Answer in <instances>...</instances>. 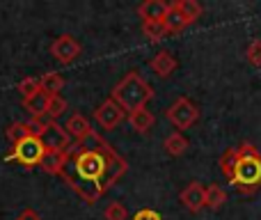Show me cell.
Here are the masks:
<instances>
[{
    "label": "cell",
    "instance_id": "5b68a950",
    "mask_svg": "<svg viewBox=\"0 0 261 220\" xmlns=\"http://www.w3.org/2000/svg\"><path fill=\"white\" fill-rule=\"evenodd\" d=\"M165 117L179 129V133H181L184 129H190V126L199 119V108L188 99V96H179V99L165 110Z\"/></svg>",
    "mask_w": 261,
    "mask_h": 220
},
{
    "label": "cell",
    "instance_id": "603a6c76",
    "mask_svg": "<svg viewBox=\"0 0 261 220\" xmlns=\"http://www.w3.org/2000/svg\"><path fill=\"white\" fill-rule=\"evenodd\" d=\"M174 7L179 9L181 14H184V16H186V21H188V23L197 21V18L202 16V5H199V3H195V0H176V3H174Z\"/></svg>",
    "mask_w": 261,
    "mask_h": 220
},
{
    "label": "cell",
    "instance_id": "4316f807",
    "mask_svg": "<svg viewBox=\"0 0 261 220\" xmlns=\"http://www.w3.org/2000/svg\"><path fill=\"white\" fill-rule=\"evenodd\" d=\"M64 110H67V99H64V96H60V94L50 96V99H48V110H46V115L53 117V119H58V117L62 115Z\"/></svg>",
    "mask_w": 261,
    "mask_h": 220
},
{
    "label": "cell",
    "instance_id": "6da1fadb",
    "mask_svg": "<svg viewBox=\"0 0 261 220\" xmlns=\"http://www.w3.org/2000/svg\"><path fill=\"white\" fill-rule=\"evenodd\" d=\"M236 149H239V161L229 177V184L241 193H252L261 186V154L252 142H241Z\"/></svg>",
    "mask_w": 261,
    "mask_h": 220
},
{
    "label": "cell",
    "instance_id": "9a60e30c",
    "mask_svg": "<svg viewBox=\"0 0 261 220\" xmlns=\"http://www.w3.org/2000/svg\"><path fill=\"white\" fill-rule=\"evenodd\" d=\"M64 131H67L76 142H81V140L92 131V126H90V121H87V117H83L81 112H73V115L67 119V124H64Z\"/></svg>",
    "mask_w": 261,
    "mask_h": 220
},
{
    "label": "cell",
    "instance_id": "277c9868",
    "mask_svg": "<svg viewBox=\"0 0 261 220\" xmlns=\"http://www.w3.org/2000/svg\"><path fill=\"white\" fill-rule=\"evenodd\" d=\"M46 149L44 144H41L39 138H35V135H30V138L21 140V142H16L12 147V152L7 154V161H18L23 167H35L41 163V158H44Z\"/></svg>",
    "mask_w": 261,
    "mask_h": 220
},
{
    "label": "cell",
    "instance_id": "9c48e42d",
    "mask_svg": "<svg viewBox=\"0 0 261 220\" xmlns=\"http://www.w3.org/2000/svg\"><path fill=\"white\" fill-rule=\"evenodd\" d=\"M81 51L83 48H81V44H78V39L71 35H60L58 39L50 44V55L62 64L76 62V60L81 58Z\"/></svg>",
    "mask_w": 261,
    "mask_h": 220
},
{
    "label": "cell",
    "instance_id": "ffe728a7",
    "mask_svg": "<svg viewBox=\"0 0 261 220\" xmlns=\"http://www.w3.org/2000/svg\"><path fill=\"white\" fill-rule=\"evenodd\" d=\"M225 202H227V193H225V188H222V186H218V184L206 186L204 204H206L208 209H220Z\"/></svg>",
    "mask_w": 261,
    "mask_h": 220
},
{
    "label": "cell",
    "instance_id": "30bf717a",
    "mask_svg": "<svg viewBox=\"0 0 261 220\" xmlns=\"http://www.w3.org/2000/svg\"><path fill=\"white\" fill-rule=\"evenodd\" d=\"M124 117H126V110H124L115 99H110V96L94 110V119L99 121L106 131L117 129V126L124 121Z\"/></svg>",
    "mask_w": 261,
    "mask_h": 220
},
{
    "label": "cell",
    "instance_id": "4dcf8cb0",
    "mask_svg": "<svg viewBox=\"0 0 261 220\" xmlns=\"http://www.w3.org/2000/svg\"><path fill=\"white\" fill-rule=\"evenodd\" d=\"M16 220H41V216L35 211V209H23L21 216H18Z\"/></svg>",
    "mask_w": 261,
    "mask_h": 220
},
{
    "label": "cell",
    "instance_id": "52a82bcc",
    "mask_svg": "<svg viewBox=\"0 0 261 220\" xmlns=\"http://www.w3.org/2000/svg\"><path fill=\"white\" fill-rule=\"evenodd\" d=\"M39 140L46 152H67V149L71 147V135H69L67 131H64V126H60L58 121H46Z\"/></svg>",
    "mask_w": 261,
    "mask_h": 220
},
{
    "label": "cell",
    "instance_id": "ba28073f",
    "mask_svg": "<svg viewBox=\"0 0 261 220\" xmlns=\"http://www.w3.org/2000/svg\"><path fill=\"white\" fill-rule=\"evenodd\" d=\"M99 152L103 154V158H106V179H103V186L108 188V186H113L115 181H119L124 175H126L128 165H126V161H124V158L119 156L113 147H110V142H106V140H103V144L99 147Z\"/></svg>",
    "mask_w": 261,
    "mask_h": 220
},
{
    "label": "cell",
    "instance_id": "f546056e",
    "mask_svg": "<svg viewBox=\"0 0 261 220\" xmlns=\"http://www.w3.org/2000/svg\"><path fill=\"white\" fill-rule=\"evenodd\" d=\"M130 220H163V218H161V213L153 211V209H140Z\"/></svg>",
    "mask_w": 261,
    "mask_h": 220
},
{
    "label": "cell",
    "instance_id": "d6986e66",
    "mask_svg": "<svg viewBox=\"0 0 261 220\" xmlns=\"http://www.w3.org/2000/svg\"><path fill=\"white\" fill-rule=\"evenodd\" d=\"M186 149H188V138L184 133H179V131H174V133H170L165 138V152L170 156H181Z\"/></svg>",
    "mask_w": 261,
    "mask_h": 220
},
{
    "label": "cell",
    "instance_id": "3957f363",
    "mask_svg": "<svg viewBox=\"0 0 261 220\" xmlns=\"http://www.w3.org/2000/svg\"><path fill=\"white\" fill-rule=\"evenodd\" d=\"M73 172L81 179H90V181H101L106 179V158L101 152L96 149H78V154L73 156Z\"/></svg>",
    "mask_w": 261,
    "mask_h": 220
},
{
    "label": "cell",
    "instance_id": "2e32d148",
    "mask_svg": "<svg viewBox=\"0 0 261 220\" xmlns=\"http://www.w3.org/2000/svg\"><path fill=\"white\" fill-rule=\"evenodd\" d=\"M128 121L138 133H147V131H151V126L156 124V117H153V112L147 110V106H144V108H138V110L130 112Z\"/></svg>",
    "mask_w": 261,
    "mask_h": 220
},
{
    "label": "cell",
    "instance_id": "8fae6325",
    "mask_svg": "<svg viewBox=\"0 0 261 220\" xmlns=\"http://www.w3.org/2000/svg\"><path fill=\"white\" fill-rule=\"evenodd\" d=\"M204 195H206V188H204L199 181H190V184L181 190L179 200H181V204H184L188 211L197 213V211H202V209L206 207V204H204Z\"/></svg>",
    "mask_w": 261,
    "mask_h": 220
},
{
    "label": "cell",
    "instance_id": "ac0fdd59",
    "mask_svg": "<svg viewBox=\"0 0 261 220\" xmlns=\"http://www.w3.org/2000/svg\"><path fill=\"white\" fill-rule=\"evenodd\" d=\"M39 87H41V92H46L48 96H55V94H60V90L64 87V78L60 76L58 71H46L44 76L39 78Z\"/></svg>",
    "mask_w": 261,
    "mask_h": 220
},
{
    "label": "cell",
    "instance_id": "4fadbf2b",
    "mask_svg": "<svg viewBox=\"0 0 261 220\" xmlns=\"http://www.w3.org/2000/svg\"><path fill=\"white\" fill-rule=\"evenodd\" d=\"M167 12H170V3H165V0H144L138 7L142 21H163Z\"/></svg>",
    "mask_w": 261,
    "mask_h": 220
},
{
    "label": "cell",
    "instance_id": "5bb4252c",
    "mask_svg": "<svg viewBox=\"0 0 261 220\" xmlns=\"http://www.w3.org/2000/svg\"><path fill=\"white\" fill-rule=\"evenodd\" d=\"M151 69L158 74L161 78H165V76H170V74H174V69L179 67V62H176V58L170 53V51H158L156 55L151 58Z\"/></svg>",
    "mask_w": 261,
    "mask_h": 220
},
{
    "label": "cell",
    "instance_id": "484cf974",
    "mask_svg": "<svg viewBox=\"0 0 261 220\" xmlns=\"http://www.w3.org/2000/svg\"><path fill=\"white\" fill-rule=\"evenodd\" d=\"M16 90H18V94H21L23 99H30L32 94H37V92L41 90V87H39V78H32V76L30 78H23V81L16 85Z\"/></svg>",
    "mask_w": 261,
    "mask_h": 220
},
{
    "label": "cell",
    "instance_id": "83f0119b",
    "mask_svg": "<svg viewBox=\"0 0 261 220\" xmlns=\"http://www.w3.org/2000/svg\"><path fill=\"white\" fill-rule=\"evenodd\" d=\"M106 220H126V207L122 202H110L103 211Z\"/></svg>",
    "mask_w": 261,
    "mask_h": 220
},
{
    "label": "cell",
    "instance_id": "7a4b0ae2",
    "mask_svg": "<svg viewBox=\"0 0 261 220\" xmlns=\"http://www.w3.org/2000/svg\"><path fill=\"white\" fill-rule=\"evenodd\" d=\"M153 96V87L140 76L138 71H128L117 85L113 87L110 99H115L124 110L133 112L138 108H144L147 101Z\"/></svg>",
    "mask_w": 261,
    "mask_h": 220
},
{
    "label": "cell",
    "instance_id": "7c38bea8",
    "mask_svg": "<svg viewBox=\"0 0 261 220\" xmlns=\"http://www.w3.org/2000/svg\"><path fill=\"white\" fill-rule=\"evenodd\" d=\"M69 156H71V147H69L67 152H46L39 167L46 170L48 175H62V170L69 163Z\"/></svg>",
    "mask_w": 261,
    "mask_h": 220
},
{
    "label": "cell",
    "instance_id": "44dd1931",
    "mask_svg": "<svg viewBox=\"0 0 261 220\" xmlns=\"http://www.w3.org/2000/svg\"><path fill=\"white\" fill-rule=\"evenodd\" d=\"M142 35L147 37L149 41H161V39H165L170 32H167L163 21H142Z\"/></svg>",
    "mask_w": 261,
    "mask_h": 220
},
{
    "label": "cell",
    "instance_id": "7402d4cb",
    "mask_svg": "<svg viewBox=\"0 0 261 220\" xmlns=\"http://www.w3.org/2000/svg\"><path fill=\"white\" fill-rule=\"evenodd\" d=\"M163 23H165L167 32H179L181 28L188 26V21H186V16L179 12V9L174 7V3H170V12H167V16L163 18Z\"/></svg>",
    "mask_w": 261,
    "mask_h": 220
},
{
    "label": "cell",
    "instance_id": "8992f818",
    "mask_svg": "<svg viewBox=\"0 0 261 220\" xmlns=\"http://www.w3.org/2000/svg\"><path fill=\"white\" fill-rule=\"evenodd\" d=\"M62 177L64 181H67L69 186H71L73 190H76L78 195H81L85 202H96V200L103 195V190H106V186L101 184V181H90V179H81V177L76 175V172H69L67 167L62 170Z\"/></svg>",
    "mask_w": 261,
    "mask_h": 220
},
{
    "label": "cell",
    "instance_id": "d4e9b609",
    "mask_svg": "<svg viewBox=\"0 0 261 220\" xmlns=\"http://www.w3.org/2000/svg\"><path fill=\"white\" fill-rule=\"evenodd\" d=\"M236 161H239V149H229V152H225L220 156V170H222V175L229 179L231 177V172H234V165H236Z\"/></svg>",
    "mask_w": 261,
    "mask_h": 220
},
{
    "label": "cell",
    "instance_id": "e0dca14e",
    "mask_svg": "<svg viewBox=\"0 0 261 220\" xmlns=\"http://www.w3.org/2000/svg\"><path fill=\"white\" fill-rule=\"evenodd\" d=\"M48 99L50 96L39 90L37 94H32L30 99H23V108L30 112L32 119H39V117L46 115V110H48Z\"/></svg>",
    "mask_w": 261,
    "mask_h": 220
},
{
    "label": "cell",
    "instance_id": "f1b7e54d",
    "mask_svg": "<svg viewBox=\"0 0 261 220\" xmlns=\"http://www.w3.org/2000/svg\"><path fill=\"white\" fill-rule=\"evenodd\" d=\"M245 55H248V62L254 64V67H261V39H252L245 48Z\"/></svg>",
    "mask_w": 261,
    "mask_h": 220
},
{
    "label": "cell",
    "instance_id": "cb8c5ba5",
    "mask_svg": "<svg viewBox=\"0 0 261 220\" xmlns=\"http://www.w3.org/2000/svg\"><path fill=\"white\" fill-rule=\"evenodd\" d=\"M30 126H28V121H14L12 126L7 129V138L12 140V144H16V142H21V140H25V138H30Z\"/></svg>",
    "mask_w": 261,
    "mask_h": 220
}]
</instances>
